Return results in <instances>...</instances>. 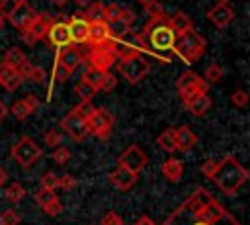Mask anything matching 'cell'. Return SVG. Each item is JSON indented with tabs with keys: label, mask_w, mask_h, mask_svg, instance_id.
Returning a JSON list of instances; mask_svg holds the SVG:
<instances>
[{
	"label": "cell",
	"mask_w": 250,
	"mask_h": 225,
	"mask_svg": "<svg viewBox=\"0 0 250 225\" xmlns=\"http://www.w3.org/2000/svg\"><path fill=\"white\" fill-rule=\"evenodd\" d=\"M49 25H51V20H49L47 16H43V14H37L35 20L21 31V39H23L27 45H33L37 39H43V37L47 35Z\"/></svg>",
	"instance_id": "14"
},
{
	"label": "cell",
	"mask_w": 250,
	"mask_h": 225,
	"mask_svg": "<svg viewBox=\"0 0 250 225\" xmlns=\"http://www.w3.org/2000/svg\"><path fill=\"white\" fill-rule=\"evenodd\" d=\"M230 102L236 106V108H246L248 106V94L244 90H234L230 94Z\"/></svg>",
	"instance_id": "42"
},
{
	"label": "cell",
	"mask_w": 250,
	"mask_h": 225,
	"mask_svg": "<svg viewBox=\"0 0 250 225\" xmlns=\"http://www.w3.org/2000/svg\"><path fill=\"white\" fill-rule=\"evenodd\" d=\"M43 211H45L49 217H57L59 213H62V203H61V202H59V198H57V200L49 202L47 205H43Z\"/></svg>",
	"instance_id": "44"
},
{
	"label": "cell",
	"mask_w": 250,
	"mask_h": 225,
	"mask_svg": "<svg viewBox=\"0 0 250 225\" xmlns=\"http://www.w3.org/2000/svg\"><path fill=\"white\" fill-rule=\"evenodd\" d=\"M207 18H209V22L211 23H215L217 27H227L230 22H232V18H234V10L229 6V4H215L209 12H207Z\"/></svg>",
	"instance_id": "17"
},
{
	"label": "cell",
	"mask_w": 250,
	"mask_h": 225,
	"mask_svg": "<svg viewBox=\"0 0 250 225\" xmlns=\"http://www.w3.org/2000/svg\"><path fill=\"white\" fill-rule=\"evenodd\" d=\"M109 182H111L117 190L127 192V190H131V188L137 184V174H133V172H129V170H125V168H121V166H117V168L109 174Z\"/></svg>",
	"instance_id": "19"
},
{
	"label": "cell",
	"mask_w": 250,
	"mask_h": 225,
	"mask_svg": "<svg viewBox=\"0 0 250 225\" xmlns=\"http://www.w3.org/2000/svg\"><path fill=\"white\" fill-rule=\"evenodd\" d=\"M217 2H219V4H229L230 0H217Z\"/></svg>",
	"instance_id": "57"
},
{
	"label": "cell",
	"mask_w": 250,
	"mask_h": 225,
	"mask_svg": "<svg viewBox=\"0 0 250 225\" xmlns=\"http://www.w3.org/2000/svg\"><path fill=\"white\" fill-rule=\"evenodd\" d=\"M23 61H25V55H23V51L20 47H10L6 51V55H4V65L12 67V68H18Z\"/></svg>",
	"instance_id": "27"
},
{
	"label": "cell",
	"mask_w": 250,
	"mask_h": 225,
	"mask_svg": "<svg viewBox=\"0 0 250 225\" xmlns=\"http://www.w3.org/2000/svg\"><path fill=\"white\" fill-rule=\"evenodd\" d=\"M66 23H68L70 41L72 43H86V39H88V25L90 23L82 16H78V14H74Z\"/></svg>",
	"instance_id": "18"
},
{
	"label": "cell",
	"mask_w": 250,
	"mask_h": 225,
	"mask_svg": "<svg viewBox=\"0 0 250 225\" xmlns=\"http://www.w3.org/2000/svg\"><path fill=\"white\" fill-rule=\"evenodd\" d=\"M6 113H8V108H6V104L0 100V123H2V119L6 117Z\"/></svg>",
	"instance_id": "50"
},
{
	"label": "cell",
	"mask_w": 250,
	"mask_h": 225,
	"mask_svg": "<svg viewBox=\"0 0 250 225\" xmlns=\"http://www.w3.org/2000/svg\"><path fill=\"white\" fill-rule=\"evenodd\" d=\"M4 196H6V200H8L10 203H20V202L25 198V188H23L20 182H12V184L6 188Z\"/></svg>",
	"instance_id": "28"
},
{
	"label": "cell",
	"mask_w": 250,
	"mask_h": 225,
	"mask_svg": "<svg viewBox=\"0 0 250 225\" xmlns=\"http://www.w3.org/2000/svg\"><path fill=\"white\" fill-rule=\"evenodd\" d=\"M51 2H53L55 6H64V4L68 2V0H51Z\"/></svg>",
	"instance_id": "53"
},
{
	"label": "cell",
	"mask_w": 250,
	"mask_h": 225,
	"mask_svg": "<svg viewBox=\"0 0 250 225\" xmlns=\"http://www.w3.org/2000/svg\"><path fill=\"white\" fill-rule=\"evenodd\" d=\"M96 92H98L96 88L88 86V84H86V82H82V80L74 86V94H76L80 100H92V98L96 96Z\"/></svg>",
	"instance_id": "34"
},
{
	"label": "cell",
	"mask_w": 250,
	"mask_h": 225,
	"mask_svg": "<svg viewBox=\"0 0 250 225\" xmlns=\"http://www.w3.org/2000/svg\"><path fill=\"white\" fill-rule=\"evenodd\" d=\"M170 29L174 31L176 37H182L184 33L191 31V18L184 12H176L172 18H170Z\"/></svg>",
	"instance_id": "22"
},
{
	"label": "cell",
	"mask_w": 250,
	"mask_h": 225,
	"mask_svg": "<svg viewBox=\"0 0 250 225\" xmlns=\"http://www.w3.org/2000/svg\"><path fill=\"white\" fill-rule=\"evenodd\" d=\"M121 10H123V6H119L117 2H111V4L104 6V22L115 23L119 20V16H121Z\"/></svg>",
	"instance_id": "30"
},
{
	"label": "cell",
	"mask_w": 250,
	"mask_h": 225,
	"mask_svg": "<svg viewBox=\"0 0 250 225\" xmlns=\"http://www.w3.org/2000/svg\"><path fill=\"white\" fill-rule=\"evenodd\" d=\"M21 217L16 209H4L0 213V225H20Z\"/></svg>",
	"instance_id": "37"
},
{
	"label": "cell",
	"mask_w": 250,
	"mask_h": 225,
	"mask_svg": "<svg viewBox=\"0 0 250 225\" xmlns=\"http://www.w3.org/2000/svg\"><path fill=\"white\" fill-rule=\"evenodd\" d=\"M217 164H219V160H217V158H207V160H203V162H201L199 170H201V174H205L207 178H211V176L215 174V170H217Z\"/></svg>",
	"instance_id": "43"
},
{
	"label": "cell",
	"mask_w": 250,
	"mask_h": 225,
	"mask_svg": "<svg viewBox=\"0 0 250 225\" xmlns=\"http://www.w3.org/2000/svg\"><path fill=\"white\" fill-rule=\"evenodd\" d=\"M37 106H39V100H37V96H33V94H27L25 98H21V100H16V102L10 106V113H12L16 119L23 121L27 115H31V113L37 110Z\"/></svg>",
	"instance_id": "16"
},
{
	"label": "cell",
	"mask_w": 250,
	"mask_h": 225,
	"mask_svg": "<svg viewBox=\"0 0 250 225\" xmlns=\"http://www.w3.org/2000/svg\"><path fill=\"white\" fill-rule=\"evenodd\" d=\"M21 82H23V80L20 78V74H18L16 68H12V67H8V65H4V63L0 65V86H2L6 92L18 90Z\"/></svg>",
	"instance_id": "20"
},
{
	"label": "cell",
	"mask_w": 250,
	"mask_h": 225,
	"mask_svg": "<svg viewBox=\"0 0 250 225\" xmlns=\"http://www.w3.org/2000/svg\"><path fill=\"white\" fill-rule=\"evenodd\" d=\"M35 16H37V12L27 4V2H16L14 6H12V10H8V22L16 27V29H20V31H23L33 20H35Z\"/></svg>",
	"instance_id": "11"
},
{
	"label": "cell",
	"mask_w": 250,
	"mask_h": 225,
	"mask_svg": "<svg viewBox=\"0 0 250 225\" xmlns=\"http://www.w3.org/2000/svg\"><path fill=\"white\" fill-rule=\"evenodd\" d=\"M207 49V41L205 37H201L197 31H188L184 33L182 37H176V43H174V53L184 61V63H195L199 61V57L205 53Z\"/></svg>",
	"instance_id": "4"
},
{
	"label": "cell",
	"mask_w": 250,
	"mask_h": 225,
	"mask_svg": "<svg viewBox=\"0 0 250 225\" xmlns=\"http://www.w3.org/2000/svg\"><path fill=\"white\" fill-rule=\"evenodd\" d=\"M162 174H164L166 180L178 182V180L182 178V174H184V164H182V160H178V158H174V157L166 158V160L162 162Z\"/></svg>",
	"instance_id": "23"
},
{
	"label": "cell",
	"mask_w": 250,
	"mask_h": 225,
	"mask_svg": "<svg viewBox=\"0 0 250 225\" xmlns=\"http://www.w3.org/2000/svg\"><path fill=\"white\" fill-rule=\"evenodd\" d=\"M47 41L57 47V49H66L72 45L70 41V33H68V23L62 22V20H57V22H51L49 29H47Z\"/></svg>",
	"instance_id": "13"
},
{
	"label": "cell",
	"mask_w": 250,
	"mask_h": 225,
	"mask_svg": "<svg viewBox=\"0 0 250 225\" xmlns=\"http://www.w3.org/2000/svg\"><path fill=\"white\" fill-rule=\"evenodd\" d=\"M76 186V178L72 176V174H62V176H59V188H62V190H72Z\"/></svg>",
	"instance_id": "46"
},
{
	"label": "cell",
	"mask_w": 250,
	"mask_h": 225,
	"mask_svg": "<svg viewBox=\"0 0 250 225\" xmlns=\"http://www.w3.org/2000/svg\"><path fill=\"white\" fill-rule=\"evenodd\" d=\"M137 2H139V4H143V6H145V4H146V2H150V0H137Z\"/></svg>",
	"instance_id": "56"
},
{
	"label": "cell",
	"mask_w": 250,
	"mask_h": 225,
	"mask_svg": "<svg viewBox=\"0 0 250 225\" xmlns=\"http://www.w3.org/2000/svg\"><path fill=\"white\" fill-rule=\"evenodd\" d=\"M74 2H76L78 6H90V4L94 2V0H74Z\"/></svg>",
	"instance_id": "52"
},
{
	"label": "cell",
	"mask_w": 250,
	"mask_h": 225,
	"mask_svg": "<svg viewBox=\"0 0 250 225\" xmlns=\"http://www.w3.org/2000/svg\"><path fill=\"white\" fill-rule=\"evenodd\" d=\"M174 131H176V149L178 151H189L197 143V135L188 125H180Z\"/></svg>",
	"instance_id": "21"
},
{
	"label": "cell",
	"mask_w": 250,
	"mask_h": 225,
	"mask_svg": "<svg viewBox=\"0 0 250 225\" xmlns=\"http://www.w3.org/2000/svg\"><path fill=\"white\" fill-rule=\"evenodd\" d=\"M162 225H242L205 188H195Z\"/></svg>",
	"instance_id": "1"
},
{
	"label": "cell",
	"mask_w": 250,
	"mask_h": 225,
	"mask_svg": "<svg viewBox=\"0 0 250 225\" xmlns=\"http://www.w3.org/2000/svg\"><path fill=\"white\" fill-rule=\"evenodd\" d=\"M104 6L105 4H102V2H92L88 6V10H84L82 18L86 22H102L104 20Z\"/></svg>",
	"instance_id": "29"
},
{
	"label": "cell",
	"mask_w": 250,
	"mask_h": 225,
	"mask_svg": "<svg viewBox=\"0 0 250 225\" xmlns=\"http://www.w3.org/2000/svg\"><path fill=\"white\" fill-rule=\"evenodd\" d=\"M141 37H146L148 43L152 45V49H156V51H170V49H174V43H176V35L170 29V18H166L164 14L150 18L146 22Z\"/></svg>",
	"instance_id": "3"
},
{
	"label": "cell",
	"mask_w": 250,
	"mask_h": 225,
	"mask_svg": "<svg viewBox=\"0 0 250 225\" xmlns=\"http://www.w3.org/2000/svg\"><path fill=\"white\" fill-rule=\"evenodd\" d=\"M100 223H102V225H123V219L119 217V213H115V211H107V213L102 217Z\"/></svg>",
	"instance_id": "45"
},
{
	"label": "cell",
	"mask_w": 250,
	"mask_h": 225,
	"mask_svg": "<svg viewBox=\"0 0 250 225\" xmlns=\"http://www.w3.org/2000/svg\"><path fill=\"white\" fill-rule=\"evenodd\" d=\"M156 145H158L164 153H168V155L176 153L178 149H176V131H174V127L164 129V131L156 137Z\"/></svg>",
	"instance_id": "26"
},
{
	"label": "cell",
	"mask_w": 250,
	"mask_h": 225,
	"mask_svg": "<svg viewBox=\"0 0 250 225\" xmlns=\"http://www.w3.org/2000/svg\"><path fill=\"white\" fill-rule=\"evenodd\" d=\"M146 162H148V157H146V153H145L139 145H129V147L119 155V158H117V164H119L121 168L129 170V172H133V174H137V176H139V172L146 166Z\"/></svg>",
	"instance_id": "10"
},
{
	"label": "cell",
	"mask_w": 250,
	"mask_h": 225,
	"mask_svg": "<svg viewBox=\"0 0 250 225\" xmlns=\"http://www.w3.org/2000/svg\"><path fill=\"white\" fill-rule=\"evenodd\" d=\"M70 76V70L59 61L55 59V67H53V80H59V82H66Z\"/></svg>",
	"instance_id": "35"
},
{
	"label": "cell",
	"mask_w": 250,
	"mask_h": 225,
	"mask_svg": "<svg viewBox=\"0 0 250 225\" xmlns=\"http://www.w3.org/2000/svg\"><path fill=\"white\" fill-rule=\"evenodd\" d=\"M41 157V147L29 139V137H21L14 147H12V158L21 166V168H29L33 162H37Z\"/></svg>",
	"instance_id": "7"
},
{
	"label": "cell",
	"mask_w": 250,
	"mask_h": 225,
	"mask_svg": "<svg viewBox=\"0 0 250 225\" xmlns=\"http://www.w3.org/2000/svg\"><path fill=\"white\" fill-rule=\"evenodd\" d=\"M43 139H45V143H47L49 147H61V143H62V133H61L59 129H49V131L43 135Z\"/></svg>",
	"instance_id": "41"
},
{
	"label": "cell",
	"mask_w": 250,
	"mask_h": 225,
	"mask_svg": "<svg viewBox=\"0 0 250 225\" xmlns=\"http://www.w3.org/2000/svg\"><path fill=\"white\" fill-rule=\"evenodd\" d=\"M29 80H31V82H43V80H45V70H43L41 67H37V65H33V68H31V76H29Z\"/></svg>",
	"instance_id": "48"
},
{
	"label": "cell",
	"mask_w": 250,
	"mask_h": 225,
	"mask_svg": "<svg viewBox=\"0 0 250 225\" xmlns=\"http://www.w3.org/2000/svg\"><path fill=\"white\" fill-rule=\"evenodd\" d=\"M57 59L72 72V70L82 63V53H80L78 49H74V47H66V49H61V51H59Z\"/></svg>",
	"instance_id": "24"
},
{
	"label": "cell",
	"mask_w": 250,
	"mask_h": 225,
	"mask_svg": "<svg viewBox=\"0 0 250 225\" xmlns=\"http://www.w3.org/2000/svg\"><path fill=\"white\" fill-rule=\"evenodd\" d=\"M184 106H186V110H188L189 113H193V115H203V113H207V110L211 108V98H209L207 94H197V96H193L189 102H186Z\"/></svg>",
	"instance_id": "25"
},
{
	"label": "cell",
	"mask_w": 250,
	"mask_h": 225,
	"mask_svg": "<svg viewBox=\"0 0 250 225\" xmlns=\"http://www.w3.org/2000/svg\"><path fill=\"white\" fill-rule=\"evenodd\" d=\"M102 76H104V72H100V70H96V68H86V72L82 74V82H86L88 86H92V88H100V82H102Z\"/></svg>",
	"instance_id": "31"
},
{
	"label": "cell",
	"mask_w": 250,
	"mask_h": 225,
	"mask_svg": "<svg viewBox=\"0 0 250 225\" xmlns=\"http://www.w3.org/2000/svg\"><path fill=\"white\" fill-rule=\"evenodd\" d=\"M115 86H117V78H115V74H111L109 70H107V72H104V76H102V82H100V88H98V90H102V92H111V90H115Z\"/></svg>",
	"instance_id": "39"
},
{
	"label": "cell",
	"mask_w": 250,
	"mask_h": 225,
	"mask_svg": "<svg viewBox=\"0 0 250 225\" xmlns=\"http://www.w3.org/2000/svg\"><path fill=\"white\" fill-rule=\"evenodd\" d=\"M39 184H41V188L55 192V190L59 188V176H57L55 172H45V174L39 178Z\"/></svg>",
	"instance_id": "36"
},
{
	"label": "cell",
	"mask_w": 250,
	"mask_h": 225,
	"mask_svg": "<svg viewBox=\"0 0 250 225\" xmlns=\"http://www.w3.org/2000/svg\"><path fill=\"white\" fill-rule=\"evenodd\" d=\"M248 170L232 157V155H225L221 160H219V164H217V170H215V174L211 176V180L215 182V186L223 192V194H227V196H234L238 190H240V186L248 180Z\"/></svg>",
	"instance_id": "2"
},
{
	"label": "cell",
	"mask_w": 250,
	"mask_h": 225,
	"mask_svg": "<svg viewBox=\"0 0 250 225\" xmlns=\"http://www.w3.org/2000/svg\"><path fill=\"white\" fill-rule=\"evenodd\" d=\"M4 22H6V18H4V14L0 12V31H2V27H4Z\"/></svg>",
	"instance_id": "54"
},
{
	"label": "cell",
	"mask_w": 250,
	"mask_h": 225,
	"mask_svg": "<svg viewBox=\"0 0 250 225\" xmlns=\"http://www.w3.org/2000/svg\"><path fill=\"white\" fill-rule=\"evenodd\" d=\"M86 61L90 65V68H96L100 72H107L115 63H117V57L111 49V41L105 43V45H98V47H92L88 53H86Z\"/></svg>",
	"instance_id": "9"
},
{
	"label": "cell",
	"mask_w": 250,
	"mask_h": 225,
	"mask_svg": "<svg viewBox=\"0 0 250 225\" xmlns=\"http://www.w3.org/2000/svg\"><path fill=\"white\" fill-rule=\"evenodd\" d=\"M145 10L150 14V18H154V16H160V14H164V10H162V6L156 2V0H150V2H146L145 4Z\"/></svg>",
	"instance_id": "47"
},
{
	"label": "cell",
	"mask_w": 250,
	"mask_h": 225,
	"mask_svg": "<svg viewBox=\"0 0 250 225\" xmlns=\"http://www.w3.org/2000/svg\"><path fill=\"white\" fill-rule=\"evenodd\" d=\"M53 160L61 166H64L68 160H70V149L68 147H55L53 151Z\"/></svg>",
	"instance_id": "40"
},
{
	"label": "cell",
	"mask_w": 250,
	"mask_h": 225,
	"mask_svg": "<svg viewBox=\"0 0 250 225\" xmlns=\"http://www.w3.org/2000/svg\"><path fill=\"white\" fill-rule=\"evenodd\" d=\"M221 78H223V67L217 65V63H211V65L205 68V80H207L209 84H215V82H219Z\"/></svg>",
	"instance_id": "33"
},
{
	"label": "cell",
	"mask_w": 250,
	"mask_h": 225,
	"mask_svg": "<svg viewBox=\"0 0 250 225\" xmlns=\"http://www.w3.org/2000/svg\"><path fill=\"white\" fill-rule=\"evenodd\" d=\"M113 115L105 110V108H96L94 113L86 119V125H88V133H92L94 137L105 141L109 139L111 135V129H113Z\"/></svg>",
	"instance_id": "8"
},
{
	"label": "cell",
	"mask_w": 250,
	"mask_h": 225,
	"mask_svg": "<svg viewBox=\"0 0 250 225\" xmlns=\"http://www.w3.org/2000/svg\"><path fill=\"white\" fill-rule=\"evenodd\" d=\"M94 110H96V106L92 104V100H82L80 104H76L70 112H74L78 117H82V119H88L92 113H94Z\"/></svg>",
	"instance_id": "32"
},
{
	"label": "cell",
	"mask_w": 250,
	"mask_h": 225,
	"mask_svg": "<svg viewBox=\"0 0 250 225\" xmlns=\"http://www.w3.org/2000/svg\"><path fill=\"white\" fill-rule=\"evenodd\" d=\"M61 127H62V131H64L74 143H80V141H84V139L90 135V133H88V125H86V119L78 117L74 112H68V113L62 117Z\"/></svg>",
	"instance_id": "12"
},
{
	"label": "cell",
	"mask_w": 250,
	"mask_h": 225,
	"mask_svg": "<svg viewBox=\"0 0 250 225\" xmlns=\"http://www.w3.org/2000/svg\"><path fill=\"white\" fill-rule=\"evenodd\" d=\"M176 88H178V94H180L182 102L186 104V102H189V100H191L193 96H197V94H207L209 84L203 82V78H199L197 72L188 70V72H184V74L176 80Z\"/></svg>",
	"instance_id": "5"
},
{
	"label": "cell",
	"mask_w": 250,
	"mask_h": 225,
	"mask_svg": "<svg viewBox=\"0 0 250 225\" xmlns=\"http://www.w3.org/2000/svg\"><path fill=\"white\" fill-rule=\"evenodd\" d=\"M6 4H8V0H0V12L4 10V6H6Z\"/></svg>",
	"instance_id": "55"
},
{
	"label": "cell",
	"mask_w": 250,
	"mask_h": 225,
	"mask_svg": "<svg viewBox=\"0 0 250 225\" xmlns=\"http://www.w3.org/2000/svg\"><path fill=\"white\" fill-rule=\"evenodd\" d=\"M133 225H156V223H154V221H152L148 215H141V217H139V219H137Z\"/></svg>",
	"instance_id": "49"
},
{
	"label": "cell",
	"mask_w": 250,
	"mask_h": 225,
	"mask_svg": "<svg viewBox=\"0 0 250 225\" xmlns=\"http://www.w3.org/2000/svg\"><path fill=\"white\" fill-rule=\"evenodd\" d=\"M117 70L121 72V76L131 82V84H137L141 82L148 70H150V65L145 57H131V59H123V61H117Z\"/></svg>",
	"instance_id": "6"
},
{
	"label": "cell",
	"mask_w": 250,
	"mask_h": 225,
	"mask_svg": "<svg viewBox=\"0 0 250 225\" xmlns=\"http://www.w3.org/2000/svg\"><path fill=\"white\" fill-rule=\"evenodd\" d=\"M35 202L43 207V205H47L49 202H53V200H57V194L53 192V190H45V188H39L37 192H35Z\"/></svg>",
	"instance_id": "38"
},
{
	"label": "cell",
	"mask_w": 250,
	"mask_h": 225,
	"mask_svg": "<svg viewBox=\"0 0 250 225\" xmlns=\"http://www.w3.org/2000/svg\"><path fill=\"white\" fill-rule=\"evenodd\" d=\"M6 180H8V172H6V170H4L2 166H0V186H2V184H4Z\"/></svg>",
	"instance_id": "51"
},
{
	"label": "cell",
	"mask_w": 250,
	"mask_h": 225,
	"mask_svg": "<svg viewBox=\"0 0 250 225\" xmlns=\"http://www.w3.org/2000/svg\"><path fill=\"white\" fill-rule=\"evenodd\" d=\"M16 2H25V0H14V4H16Z\"/></svg>",
	"instance_id": "58"
},
{
	"label": "cell",
	"mask_w": 250,
	"mask_h": 225,
	"mask_svg": "<svg viewBox=\"0 0 250 225\" xmlns=\"http://www.w3.org/2000/svg\"><path fill=\"white\" fill-rule=\"evenodd\" d=\"M88 39L86 43H90L92 47H98V45H105L111 41V25L107 22H88Z\"/></svg>",
	"instance_id": "15"
}]
</instances>
